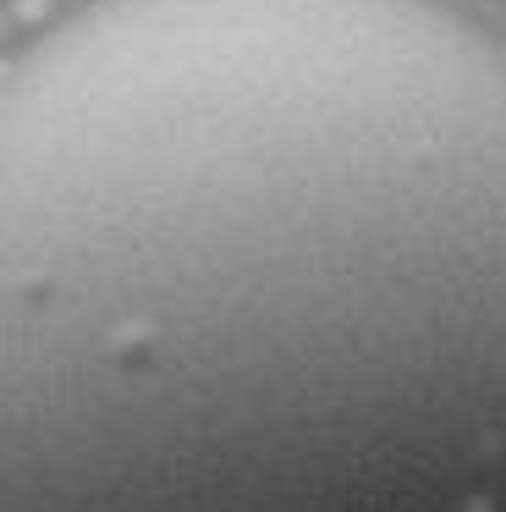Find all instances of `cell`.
<instances>
[{
	"label": "cell",
	"mask_w": 506,
	"mask_h": 512,
	"mask_svg": "<svg viewBox=\"0 0 506 512\" xmlns=\"http://www.w3.org/2000/svg\"><path fill=\"white\" fill-rule=\"evenodd\" d=\"M0 512H506L501 39L94 0L17 50Z\"/></svg>",
	"instance_id": "obj_1"
}]
</instances>
